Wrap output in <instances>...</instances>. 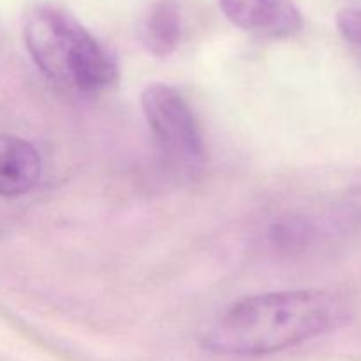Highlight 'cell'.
Instances as JSON below:
<instances>
[{
	"label": "cell",
	"mask_w": 361,
	"mask_h": 361,
	"mask_svg": "<svg viewBox=\"0 0 361 361\" xmlns=\"http://www.w3.org/2000/svg\"><path fill=\"white\" fill-rule=\"evenodd\" d=\"M141 108L164 164L182 176H196L204 164V145L182 94L169 85L152 83L143 90Z\"/></svg>",
	"instance_id": "cell-3"
},
{
	"label": "cell",
	"mask_w": 361,
	"mask_h": 361,
	"mask_svg": "<svg viewBox=\"0 0 361 361\" xmlns=\"http://www.w3.org/2000/svg\"><path fill=\"white\" fill-rule=\"evenodd\" d=\"M143 48L154 56H169L182 39V7L178 0H157L140 25Z\"/></svg>",
	"instance_id": "cell-6"
},
{
	"label": "cell",
	"mask_w": 361,
	"mask_h": 361,
	"mask_svg": "<svg viewBox=\"0 0 361 361\" xmlns=\"http://www.w3.org/2000/svg\"><path fill=\"white\" fill-rule=\"evenodd\" d=\"M41 155L23 137L0 136V196L27 194L41 178Z\"/></svg>",
	"instance_id": "cell-5"
},
{
	"label": "cell",
	"mask_w": 361,
	"mask_h": 361,
	"mask_svg": "<svg viewBox=\"0 0 361 361\" xmlns=\"http://www.w3.org/2000/svg\"><path fill=\"white\" fill-rule=\"evenodd\" d=\"M224 16L242 30L259 37L286 39L302 28L295 0H217Z\"/></svg>",
	"instance_id": "cell-4"
},
{
	"label": "cell",
	"mask_w": 361,
	"mask_h": 361,
	"mask_svg": "<svg viewBox=\"0 0 361 361\" xmlns=\"http://www.w3.org/2000/svg\"><path fill=\"white\" fill-rule=\"evenodd\" d=\"M351 316L349 300L328 289L247 296L212 323L203 345L215 355H271L337 330Z\"/></svg>",
	"instance_id": "cell-1"
},
{
	"label": "cell",
	"mask_w": 361,
	"mask_h": 361,
	"mask_svg": "<svg viewBox=\"0 0 361 361\" xmlns=\"http://www.w3.org/2000/svg\"><path fill=\"white\" fill-rule=\"evenodd\" d=\"M23 39L35 66L51 81L99 94L118 78L111 53L67 11L34 4L23 16Z\"/></svg>",
	"instance_id": "cell-2"
},
{
	"label": "cell",
	"mask_w": 361,
	"mask_h": 361,
	"mask_svg": "<svg viewBox=\"0 0 361 361\" xmlns=\"http://www.w3.org/2000/svg\"><path fill=\"white\" fill-rule=\"evenodd\" d=\"M338 32L361 48V7H348L337 14Z\"/></svg>",
	"instance_id": "cell-7"
}]
</instances>
